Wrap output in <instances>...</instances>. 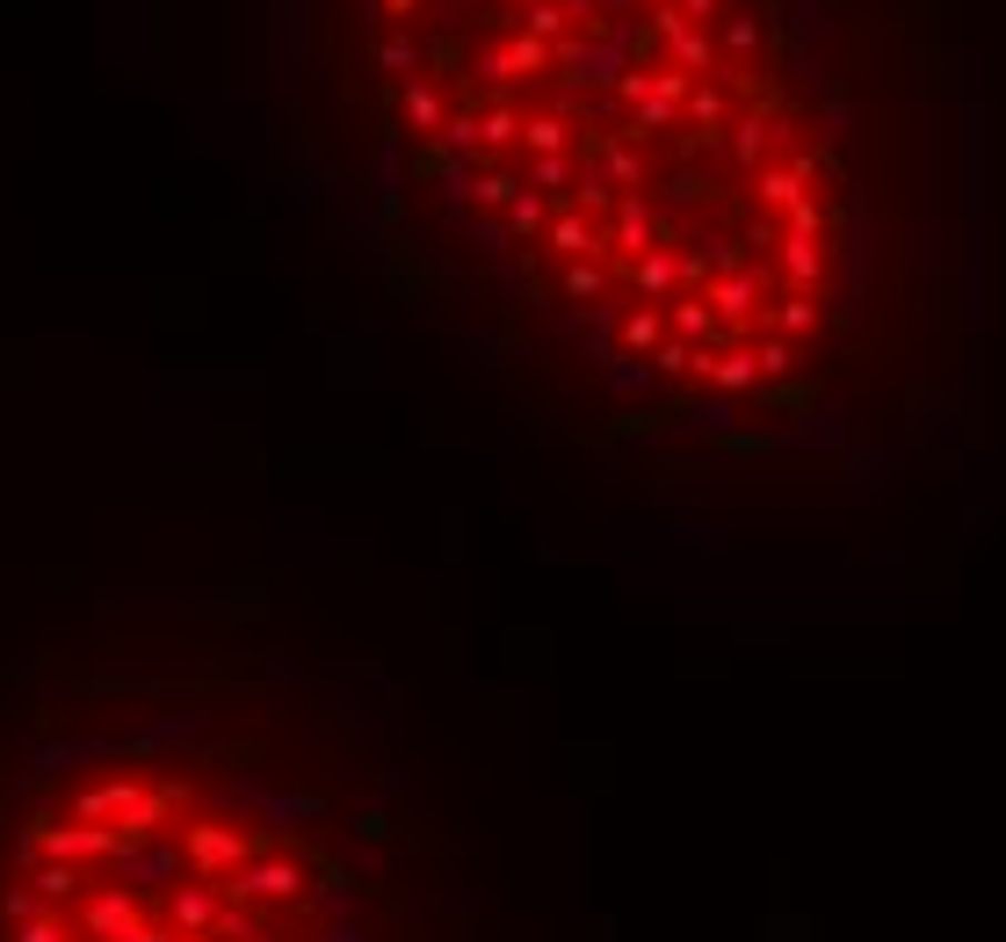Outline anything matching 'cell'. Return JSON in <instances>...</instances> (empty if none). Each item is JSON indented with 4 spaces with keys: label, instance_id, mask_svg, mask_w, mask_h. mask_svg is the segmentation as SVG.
<instances>
[{
    "label": "cell",
    "instance_id": "cell-1",
    "mask_svg": "<svg viewBox=\"0 0 1006 942\" xmlns=\"http://www.w3.org/2000/svg\"><path fill=\"white\" fill-rule=\"evenodd\" d=\"M695 371L732 399V392H746L753 377H761V356H746V348H695Z\"/></svg>",
    "mask_w": 1006,
    "mask_h": 942
},
{
    "label": "cell",
    "instance_id": "cell-2",
    "mask_svg": "<svg viewBox=\"0 0 1006 942\" xmlns=\"http://www.w3.org/2000/svg\"><path fill=\"white\" fill-rule=\"evenodd\" d=\"M775 145H790V124H768V117H739L732 124V160H746V168H761L768 153H775Z\"/></svg>",
    "mask_w": 1006,
    "mask_h": 942
},
{
    "label": "cell",
    "instance_id": "cell-3",
    "mask_svg": "<svg viewBox=\"0 0 1006 942\" xmlns=\"http://www.w3.org/2000/svg\"><path fill=\"white\" fill-rule=\"evenodd\" d=\"M652 203H644V196H623V203H616V247H630V254H638V262H644V254H652Z\"/></svg>",
    "mask_w": 1006,
    "mask_h": 942
},
{
    "label": "cell",
    "instance_id": "cell-4",
    "mask_svg": "<svg viewBox=\"0 0 1006 942\" xmlns=\"http://www.w3.org/2000/svg\"><path fill=\"white\" fill-rule=\"evenodd\" d=\"M753 297H761V276H717L710 283V312L717 320H746Z\"/></svg>",
    "mask_w": 1006,
    "mask_h": 942
},
{
    "label": "cell",
    "instance_id": "cell-5",
    "mask_svg": "<svg viewBox=\"0 0 1006 942\" xmlns=\"http://www.w3.org/2000/svg\"><path fill=\"white\" fill-rule=\"evenodd\" d=\"M782 276L790 283H819L825 276V254H819L811 232H790V240H782Z\"/></svg>",
    "mask_w": 1006,
    "mask_h": 942
},
{
    "label": "cell",
    "instance_id": "cell-6",
    "mask_svg": "<svg viewBox=\"0 0 1006 942\" xmlns=\"http://www.w3.org/2000/svg\"><path fill=\"white\" fill-rule=\"evenodd\" d=\"M753 196H761L768 211H790V203H804V174L796 168H761L753 174Z\"/></svg>",
    "mask_w": 1006,
    "mask_h": 942
},
{
    "label": "cell",
    "instance_id": "cell-7",
    "mask_svg": "<svg viewBox=\"0 0 1006 942\" xmlns=\"http://www.w3.org/2000/svg\"><path fill=\"white\" fill-rule=\"evenodd\" d=\"M673 334L681 341H710V348H724V341H717V312H710V297H688V305H673Z\"/></svg>",
    "mask_w": 1006,
    "mask_h": 942
},
{
    "label": "cell",
    "instance_id": "cell-8",
    "mask_svg": "<svg viewBox=\"0 0 1006 942\" xmlns=\"http://www.w3.org/2000/svg\"><path fill=\"white\" fill-rule=\"evenodd\" d=\"M724 117H732L724 88H688V124H695L702 139H717V131H724Z\"/></svg>",
    "mask_w": 1006,
    "mask_h": 942
},
{
    "label": "cell",
    "instance_id": "cell-9",
    "mask_svg": "<svg viewBox=\"0 0 1006 942\" xmlns=\"http://www.w3.org/2000/svg\"><path fill=\"white\" fill-rule=\"evenodd\" d=\"M623 341H630V356H644V363H652V348L667 341V320H659L652 305H638V312L623 320Z\"/></svg>",
    "mask_w": 1006,
    "mask_h": 942
},
{
    "label": "cell",
    "instance_id": "cell-10",
    "mask_svg": "<svg viewBox=\"0 0 1006 942\" xmlns=\"http://www.w3.org/2000/svg\"><path fill=\"white\" fill-rule=\"evenodd\" d=\"M673 283H681V254L659 247V254H644V262H638V291H644V297H667Z\"/></svg>",
    "mask_w": 1006,
    "mask_h": 942
},
{
    "label": "cell",
    "instance_id": "cell-11",
    "mask_svg": "<svg viewBox=\"0 0 1006 942\" xmlns=\"http://www.w3.org/2000/svg\"><path fill=\"white\" fill-rule=\"evenodd\" d=\"M811 320H819V305H811V297H782V305L768 312V334H804Z\"/></svg>",
    "mask_w": 1006,
    "mask_h": 942
},
{
    "label": "cell",
    "instance_id": "cell-12",
    "mask_svg": "<svg viewBox=\"0 0 1006 942\" xmlns=\"http://www.w3.org/2000/svg\"><path fill=\"white\" fill-rule=\"evenodd\" d=\"M529 145H536V160H550V153H565V117H529Z\"/></svg>",
    "mask_w": 1006,
    "mask_h": 942
},
{
    "label": "cell",
    "instance_id": "cell-13",
    "mask_svg": "<svg viewBox=\"0 0 1006 942\" xmlns=\"http://www.w3.org/2000/svg\"><path fill=\"white\" fill-rule=\"evenodd\" d=\"M652 371H659V377H673V371H695V348H688L681 334H673V341H659V348H652Z\"/></svg>",
    "mask_w": 1006,
    "mask_h": 942
},
{
    "label": "cell",
    "instance_id": "cell-14",
    "mask_svg": "<svg viewBox=\"0 0 1006 942\" xmlns=\"http://www.w3.org/2000/svg\"><path fill=\"white\" fill-rule=\"evenodd\" d=\"M609 385L616 392H644V385H659V371L644 356H630V363H616V371H609Z\"/></svg>",
    "mask_w": 1006,
    "mask_h": 942
},
{
    "label": "cell",
    "instance_id": "cell-15",
    "mask_svg": "<svg viewBox=\"0 0 1006 942\" xmlns=\"http://www.w3.org/2000/svg\"><path fill=\"white\" fill-rule=\"evenodd\" d=\"M790 363H796V356H790V341L768 334V341H761V377H790Z\"/></svg>",
    "mask_w": 1006,
    "mask_h": 942
},
{
    "label": "cell",
    "instance_id": "cell-16",
    "mask_svg": "<svg viewBox=\"0 0 1006 942\" xmlns=\"http://www.w3.org/2000/svg\"><path fill=\"white\" fill-rule=\"evenodd\" d=\"M790 232H811V240H819V232H825V203H819V196L790 203Z\"/></svg>",
    "mask_w": 1006,
    "mask_h": 942
},
{
    "label": "cell",
    "instance_id": "cell-17",
    "mask_svg": "<svg viewBox=\"0 0 1006 942\" xmlns=\"http://www.w3.org/2000/svg\"><path fill=\"white\" fill-rule=\"evenodd\" d=\"M507 211H515V232H536V225H543V196H536V189H521Z\"/></svg>",
    "mask_w": 1006,
    "mask_h": 942
},
{
    "label": "cell",
    "instance_id": "cell-18",
    "mask_svg": "<svg viewBox=\"0 0 1006 942\" xmlns=\"http://www.w3.org/2000/svg\"><path fill=\"white\" fill-rule=\"evenodd\" d=\"M565 291H572V297H601V262H572Z\"/></svg>",
    "mask_w": 1006,
    "mask_h": 942
},
{
    "label": "cell",
    "instance_id": "cell-19",
    "mask_svg": "<svg viewBox=\"0 0 1006 942\" xmlns=\"http://www.w3.org/2000/svg\"><path fill=\"white\" fill-rule=\"evenodd\" d=\"M695 428H702V435H724V428H732V399L717 392V399H710V406L695 414Z\"/></svg>",
    "mask_w": 1006,
    "mask_h": 942
},
{
    "label": "cell",
    "instance_id": "cell-20",
    "mask_svg": "<svg viewBox=\"0 0 1006 942\" xmlns=\"http://www.w3.org/2000/svg\"><path fill=\"white\" fill-rule=\"evenodd\" d=\"M565 182H572V160H565V153L536 160V189H565Z\"/></svg>",
    "mask_w": 1006,
    "mask_h": 942
},
{
    "label": "cell",
    "instance_id": "cell-21",
    "mask_svg": "<svg viewBox=\"0 0 1006 942\" xmlns=\"http://www.w3.org/2000/svg\"><path fill=\"white\" fill-rule=\"evenodd\" d=\"M724 44H732V51H753V44H761V22H753V16H732V22H724Z\"/></svg>",
    "mask_w": 1006,
    "mask_h": 942
},
{
    "label": "cell",
    "instance_id": "cell-22",
    "mask_svg": "<svg viewBox=\"0 0 1006 942\" xmlns=\"http://www.w3.org/2000/svg\"><path fill=\"white\" fill-rule=\"evenodd\" d=\"M825 131H833V139H847V131H854V117H847V102H840V94L825 102Z\"/></svg>",
    "mask_w": 1006,
    "mask_h": 942
},
{
    "label": "cell",
    "instance_id": "cell-23",
    "mask_svg": "<svg viewBox=\"0 0 1006 942\" xmlns=\"http://www.w3.org/2000/svg\"><path fill=\"white\" fill-rule=\"evenodd\" d=\"M717 8H724V0H681V16H688V22H710Z\"/></svg>",
    "mask_w": 1006,
    "mask_h": 942
},
{
    "label": "cell",
    "instance_id": "cell-24",
    "mask_svg": "<svg viewBox=\"0 0 1006 942\" xmlns=\"http://www.w3.org/2000/svg\"><path fill=\"white\" fill-rule=\"evenodd\" d=\"M644 8H667V0H644Z\"/></svg>",
    "mask_w": 1006,
    "mask_h": 942
}]
</instances>
